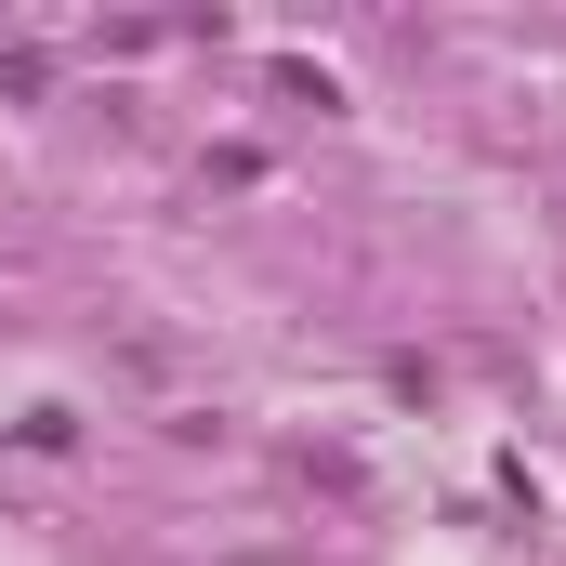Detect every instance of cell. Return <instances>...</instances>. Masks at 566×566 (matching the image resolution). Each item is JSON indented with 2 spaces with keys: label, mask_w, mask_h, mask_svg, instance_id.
<instances>
[{
  "label": "cell",
  "mask_w": 566,
  "mask_h": 566,
  "mask_svg": "<svg viewBox=\"0 0 566 566\" xmlns=\"http://www.w3.org/2000/svg\"><path fill=\"white\" fill-rule=\"evenodd\" d=\"M0 93H53V53L40 40H0Z\"/></svg>",
  "instance_id": "obj_1"
}]
</instances>
